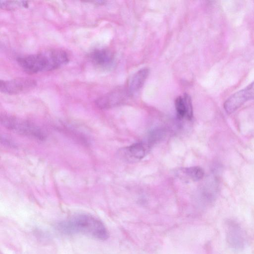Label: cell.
<instances>
[{
	"instance_id": "obj_1",
	"label": "cell",
	"mask_w": 254,
	"mask_h": 254,
	"mask_svg": "<svg viewBox=\"0 0 254 254\" xmlns=\"http://www.w3.org/2000/svg\"><path fill=\"white\" fill-rule=\"evenodd\" d=\"M68 54L64 50L52 49L37 54L19 57L17 62L29 73H37L57 69L68 63Z\"/></svg>"
},
{
	"instance_id": "obj_2",
	"label": "cell",
	"mask_w": 254,
	"mask_h": 254,
	"mask_svg": "<svg viewBox=\"0 0 254 254\" xmlns=\"http://www.w3.org/2000/svg\"><path fill=\"white\" fill-rule=\"evenodd\" d=\"M58 229L65 234L82 233L100 240H105L109 233L105 225L98 219L89 214H79L68 221L60 222Z\"/></svg>"
},
{
	"instance_id": "obj_3",
	"label": "cell",
	"mask_w": 254,
	"mask_h": 254,
	"mask_svg": "<svg viewBox=\"0 0 254 254\" xmlns=\"http://www.w3.org/2000/svg\"><path fill=\"white\" fill-rule=\"evenodd\" d=\"M0 123L5 128L20 134L43 140L45 135L42 129L33 123L8 115H1Z\"/></svg>"
},
{
	"instance_id": "obj_4",
	"label": "cell",
	"mask_w": 254,
	"mask_h": 254,
	"mask_svg": "<svg viewBox=\"0 0 254 254\" xmlns=\"http://www.w3.org/2000/svg\"><path fill=\"white\" fill-rule=\"evenodd\" d=\"M36 81L30 78L20 77L8 80H1L0 91L1 93L15 95L24 93L34 89Z\"/></svg>"
},
{
	"instance_id": "obj_5",
	"label": "cell",
	"mask_w": 254,
	"mask_h": 254,
	"mask_svg": "<svg viewBox=\"0 0 254 254\" xmlns=\"http://www.w3.org/2000/svg\"><path fill=\"white\" fill-rule=\"evenodd\" d=\"M254 99V81L244 88L231 95L223 105L225 112L231 114L246 102Z\"/></svg>"
},
{
	"instance_id": "obj_6",
	"label": "cell",
	"mask_w": 254,
	"mask_h": 254,
	"mask_svg": "<svg viewBox=\"0 0 254 254\" xmlns=\"http://www.w3.org/2000/svg\"><path fill=\"white\" fill-rule=\"evenodd\" d=\"M127 94L122 87H118L96 99L95 103L101 109H108L123 104L127 100Z\"/></svg>"
},
{
	"instance_id": "obj_7",
	"label": "cell",
	"mask_w": 254,
	"mask_h": 254,
	"mask_svg": "<svg viewBox=\"0 0 254 254\" xmlns=\"http://www.w3.org/2000/svg\"><path fill=\"white\" fill-rule=\"evenodd\" d=\"M245 233L237 223L230 221L227 223L226 240L230 247L237 251L242 250L246 244Z\"/></svg>"
},
{
	"instance_id": "obj_8",
	"label": "cell",
	"mask_w": 254,
	"mask_h": 254,
	"mask_svg": "<svg viewBox=\"0 0 254 254\" xmlns=\"http://www.w3.org/2000/svg\"><path fill=\"white\" fill-rule=\"evenodd\" d=\"M114 59L113 53L108 49H97L93 51L90 55V60L96 67L106 68L112 63Z\"/></svg>"
},
{
	"instance_id": "obj_9",
	"label": "cell",
	"mask_w": 254,
	"mask_h": 254,
	"mask_svg": "<svg viewBox=\"0 0 254 254\" xmlns=\"http://www.w3.org/2000/svg\"><path fill=\"white\" fill-rule=\"evenodd\" d=\"M121 152V154L125 155V157L129 160H139L145 156L146 148L144 143L139 142L122 149Z\"/></svg>"
},
{
	"instance_id": "obj_10",
	"label": "cell",
	"mask_w": 254,
	"mask_h": 254,
	"mask_svg": "<svg viewBox=\"0 0 254 254\" xmlns=\"http://www.w3.org/2000/svg\"><path fill=\"white\" fill-rule=\"evenodd\" d=\"M149 73V69L143 68L134 73L129 80L128 90L130 92H135L142 87Z\"/></svg>"
},
{
	"instance_id": "obj_11",
	"label": "cell",
	"mask_w": 254,
	"mask_h": 254,
	"mask_svg": "<svg viewBox=\"0 0 254 254\" xmlns=\"http://www.w3.org/2000/svg\"><path fill=\"white\" fill-rule=\"evenodd\" d=\"M179 176L185 178L186 180L198 181L204 176L203 169L198 166H194L181 169L178 172Z\"/></svg>"
},
{
	"instance_id": "obj_12",
	"label": "cell",
	"mask_w": 254,
	"mask_h": 254,
	"mask_svg": "<svg viewBox=\"0 0 254 254\" xmlns=\"http://www.w3.org/2000/svg\"><path fill=\"white\" fill-rule=\"evenodd\" d=\"M28 2L27 1L0 0V7L5 10H13L17 8L27 7Z\"/></svg>"
},
{
	"instance_id": "obj_13",
	"label": "cell",
	"mask_w": 254,
	"mask_h": 254,
	"mask_svg": "<svg viewBox=\"0 0 254 254\" xmlns=\"http://www.w3.org/2000/svg\"><path fill=\"white\" fill-rule=\"evenodd\" d=\"M175 107L177 116L179 119L186 116L187 111L183 97L179 96L176 99Z\"/></svg>"
},
{
	"instance_id": "obj_14",
	"label": "cell",
	"mask_w": 254,
	"mask_h": 254,
	"mask_svg": "<svg viewBox=\"0 0 254 254\" xmlns=\"http://www.w3.org/2000/svg\"><path fill=\"white\" fill-rule=\"evenodd\" d=\"M187 111L186 117L188 120H191L193 116V110L191 100L190 96L185 94L183 97Z\"/></svg>"
}]
</instances>
